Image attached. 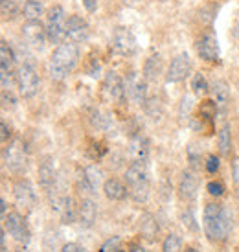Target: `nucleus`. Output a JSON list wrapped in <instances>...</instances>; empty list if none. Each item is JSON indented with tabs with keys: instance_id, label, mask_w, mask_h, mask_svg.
<instances>
[{
	"instance_id": "4468645a",
	"label": "nucleus",
	"mask_w": 239,
	"mask_h": 252,
	"mask_svg": "<svg viewBox=\"0 0 239 252\" xmlns=\"http://www.w3.org/2000/svg\"><path fill=\"white\" fill-rule=\"evenodd\" d=\"M197 54L206 63H213V61L219 59V42L217 37L213 35L211 32L204 33L197 41Z\"/></svg>"
},
{
	"instance_id": "72a5a7b5",
	"label": "nucleus",
	"mask_w": 239,
	"mask_h": 252,
	"mask_svg": "<svg viewBox=\"0 0 239 252\" xmlns=\"http://www.w3.org/2000/svg\"><path fill=\"white\" fill-rule=\"evenodd\" d=\"M144 109H146V112H148L153 120L160 118L162 116V105L156 98H148V101L144 103Z\"/></svg>"
},
{
	"instance_id": "ea45409f",
	"label": "nucleus",
	"mask_w": 239,
	"mask_h": 252,
	"mask_svg": "<svg viewBox=\"0 0 239 252\" xmlns=\"http://www.w3.org/2000/svg\"><path fill=\"white\" fill-rule=\"evenodd\" d=\"M81 4L89 13H96L98 9V0H81Z\"/></svg>"
},
{
	"instance_id": "2eb2a0df",
	"label": "nucleus",
	"mask_w": 239,
	"mask_h": 252,
	"mask_svg": "<svg viewBox=\"0 0 239 252\" xmlns=\"http://www.w3.org/2000/svg\"><path fill=\"white\" fill-rule=\"evenodd\" d=\"M197 189H199V181H197V175L193 173V169L182 171L180 181H179V197L182 201H193L197 197Z\"/></svg>"
},
{
	"instance_id": "7ed1b4c3",
	"label": "nucleus",
	"mask_w": 239,
	"mask_h": 252,
	"mask_svg": "<svg viewBox=\"0 0 239 252\" xmlns=\"http://www.w3.org/2000/svg\"><path fill=\"white\" fill-rule=\"evenodd\" d=\"M123 182L129 188V197L133 199L134 203H146L149 199V173L146 169V164L140 162H133L129 168L125 169V175H123Z\"/></svg>"
},
{
	"instance_id": "c03bdc74",
	"label": "nucleus",
	"mask_w": 239,
	"mask_h": 252,
	"mask_svg": "<svg viewBox=\"0 0 239 252\" xmlns=\"http://www.w3.org/2000/svg\"><path fill=\"white\" fill-rule=\"evenodd\" d=\"M0 212H2V219L7 216V203H6V199L2 197V201H0Z\"/></svg>"
},
{
	"instance_id": "09e8293b",
	"label": "nucleus",
	"mask_w": 239,
	"mask_h": 252,
	"mask_svg": "<svg viewBox=\"0 0 239 252\" xmlns=\"http://www.w3.org/2000/svg\"><path fill=\"white\" fill-rule=\"evenodd\" d=\"M238 204H239V193H238Z\"/></svg>"
},
{
	"instance_id": "423d86ee",
	"label": "nucleus",
	"mask_w": 239,
	"mask_h": 252,
	"mask_svg": "<svg viewBox=\"0 0 239 252\" xmlns=\"http://www.w3.org/2000/svg\"><path fill=\"white\" fill-rule=\"evenodd\" d=\"M39 72L33 63L26 61L17 68V89L22 98H33L39 91Z\"/></svg>"
},
{
	"instance_id": "bb28decb",
	"label": "nucleus",
	"mask_w": 239,
	"mask_h": 252,
	"mask_svg": "<svg viewBox=\"0 0 239 252\" xmlns=\"http://www.w3.org/2000/svg\"><path fill=\"white\" fill-rule=\"evenodd\" d=\"M21 11L26 21H41V17L44 15V6L41 0H26Z\"/></svg>"
},
{
	"instance_id": "2f4dec72",
	"label": "nucleus",
	"mask_w": 239,
	"mask_h": 252,
	"mask_svg": "<svg viewBox=\"0 0 239 252\" xmlns=\"http://www.w3.org/2000/svg\"><path fill=\"white\" fill-rule=\"evenodd\" d=\"M180 219H182V224H184V228H186V230L197 234L199 223H197V219H195V216H193V210H191V208H186V210L182 212Z\"/></svg>"
},
{
	"instance_id": "ddd939ff",
	"label": "nucleus",
	"mask_w": 239,
	"mask_h": 252,
	"mask_svg": "<svg viewBox=\"0 0 239 252\" xmlns=\"http://www.w3.org/2000/svg\"><path fill=\"white\" fill-rule=\"evenodd\" d=\"M103 94L111 101H123V98L127 96L125 92V83L120 76L118 72H107L103 77Z\"/></svg>"
},
{
	"instance_id": "1a4fd4ad",
	"label": "nucleus",
	"mask_w": 239,
	"mask_h": 252,
	"mask_svg": "<svg viewBox=\"0 0 239 252\" xmlns=\"http://www.w3.org/2000/svg\"><path fill=\"white\" fill-rule=\"evenodd\" d=\"M111 46L120 56H133L136 48H138L136 37H134L133 32L127 28H121V26L114 30L113 39H111Z\"/></svg>"
},
{
	"instance_id": "c9c22d12",
	"label": "nucleus",
	"mask_w": 239,
	"mask_h": 252,
	"mask_svg": "<svg viewBox=\"0 0 239 252\" xmlns=\"http://www.w3.org/2000/svg\"><path fill=\"white\" fill-rule=\"evenodd\" d=\"M221 168V158H219L217 155H208L206 157V162H204V171L208 173V175H215Z\"/></svg>"
},
{
	"instance_id": "a18cd8bd",
	"label": "nucleus",
	"mask_w": 239,
	"mask_h": 252,
	"mask_svg": "<svg viewBox=\"0 0 239 252\" xmlns=\"http://www.w3.org/2000/svg\"><path fill=\"white\" fill-rule=\"evenodd\" d=\"M121 2H123V4H127V6H134L138 0H121Z\"/></svg>"
},
{
	"instance_id": "412c9836",
	"label": "nucleus",
	"mask_w": 239,
	"mask_h": 252,
	"mask_svg": "<svg viewBox=\"0 0 239 252\" xmlns=\"http://www.w3.org/2000/svg\"><path fill=\"white\" fill-rule=\"evenodd\" d=\"M83 182L89 191H98L99 186H103V182H105L103 181V171L94 164L87 166L83 169Z\"/></svg>"
},
{
	"instance_id": "f03ea898",
	"label": "nucleus",
	"mask_w": 239,
	"mask_h": 252,
	"mask_svg": "<svg viewBox=\"0 0 239 252\" xmlns=\"http://www.w3.org/2000/svg\"><path fill=\"white\" fill-rule=\"evenodd\" d=\"M79 61V48L76 42L57 44L48 61V74L54 81H64L70 76Z\"/></svg>"
},
{
	"instance_id": "de8ad7c7",
	"label": "nucleus",
	"mask_w": 239,
	"mask_h": 252,
	"mask_svg": "<svg viewBox=\"0 0 239 252\" xmlns=\"http://www.w3.org/2000/svg\"><path fill=\"white\" fill-rule=\"evenodd\" d=\"M17 252H28V251H24V249H22V251H17Z\"/></svg>"
},
{
	"instance_id": "6ab92c4d",
	"label": "nucleus",
	"mask_w": 239,
	"mask_h": 252,
	"mask_svg": "<svg viewBox=\"0 0 239 252\" xmlns=\"http://www.w3.org/2000/svg\"><path fill=\"white\" fill-rule=\"evenodd\" d=\"M96 219H98V208H96L94 201H90V199H83L78 206L79 224H81L83 228H90V226H94Z\"/></svg>"
},
{
	"instance_id": "f257e3e1",
	"label": "nucleus",
	"mask_w": 239,
	"mask_h": 252,
	"mask_svg": "<svg viewBox=\"0 0 239 252\" xmlns=\"http://www.w3.org/2000/svg\"><path fill=\"white\" fill-rule=\"evenodd\" d=\"M203 228L211 243H223L232 232V214L223 204L208 203L204 206Z\"/></svg>"
},
{
	"instance_id": "cd10ccee",
	"label": "nucleus",
	"mask_w": 239,
	"mask_h": 252,
	"mask_svg": "<svg viewBox=\"0 0 239 252\" xmlns=\"http://www.w3.org/2000/svg\"><path fill=\"white\" fill-rule=\"evenodd\" d=\"M191 91H193V94L199 96V98H203V96H206V94H210L211 83L206 79V76H204L203 72L193 74V77H191Z\"/></svg>"
},
{
	"instance_id": "20e7f679",
	"label": "nucleus",
	"mask_w": 239,
	"mask_h": 252,
	"mask_svg": "<svg viewBox=\"0 0 239 252\" xmlns=\"http://www.w3.org/2000/svg\"><path fill=\"white\" fill-rule=\"evenodd\" d=\"M66 21L68 15L64 11L63 6H52L46 13V33H48V41L52 44H61L66 39Z\"/></svg>"
},
{
	"instance_id": "473e14b6",
	"label": "nucleus",
	"mask_w": 239,
	"mask_h": 252,
	"mask_svg": "<svg viewBox=\"0 0 239 252\" xmlns=\"http://www.w3.org/2000/svg\"><path fill=\"white\" fill-rule=\"evenodd\" d=\"M206 191H208L211 197H215V199H217V197H223L226 191L225 182L219 181V179H211V181L206 184Z\"/></svg>"
},
{
	"instance_id": "9d476101",
	"label": "nucleus",
	"mask_w": 239,
	"mask_h": 252,
	"mask_svg": "<svg viewBox=\"0 0 239 252\" xmlns=\"http://www.w3.org/2000/svg\"><path fill=\"white\" fill-rule=\"evenodd\" d=\"M21 33L26 44H30L31 48H44V44L48 41L46 26H42L41 21H26V24H22Z\"/></svg>"
},
{
	"instance_id": "79ce46f5",
	"label": "nucleus",
	"mask_w": 239,
	"mask_h": 252,
	"mask_svg": "<svg viewBox=\"0 0 239 252\" xmlns=\"http://www.w3.org/2000/svg\"><path fill=\"white\" fill-rule=\"evenodd\" d=\"M232 32H234V35H236V39H239V11L236 13V19H234Z\"/></svg>"
},
{
	"instance_id": "4c0bfd02",
	"label": "nucleus",
	"mask_w": 239,
	"mask_h": 252,
	"mask_svg": "<svg viewBox=\"0 0 239 252\" xmlns=\"http://www.w3.org/2000/svg\"><path fill=\"white\" fill-rule=\"evenodd\" d=\"M61 252H89L87 249H85L83 245H79V243H64L63 249H61Z\"/></svg>"
},
{
	"instance_id": "a211bd4d",
	"label": "nucleus",
	"mask_w": 239,
	"mask_h": 252,
	"mask_svg": "<svg viewBox=\"0 0 239 252\" xmlns=\"http://www.w3.org/2000/svg\"><path fill=\"white\" fill-rule=\"evenodd\" d=\"M103 193L109 201H123L129 195V188L125 182H121L116 177H111L103 182Z\"/></svg>"
},
{
	"instance_id": "6e6552de",
	"label": "nucleus",
	"mask_w": 239,
	"mask_h": 252,
	"mask_svg": "<svg viewBox=\"0 0 239 252\" xmlns=\"http://www.w3.org/2000/svg\"><path fill=\"white\" fill-rule=\"evenodd\" d=\"M191 74V59L186 52L177 54L168 66V74H166V81L168 83H180Z\"/></svg>"
},
{
	"instance_id": "f8f14e48",
	"label": "nucleus",
	"mask_w": 239,
	"mask_h": 252,
	"mask_svg": "<svg viewBox=\"0 0 239 252\" xmlns=\"http://www.w3.org/2000/svg\"><path fill=\"white\" fill-rule=\"evenodd\" d=\"M90 37V26L89 22L85 21L83 17L79 15H68V21H66V39H70L72 42H85L89 41Z\"/></svg>"
},
{
	"instance_id": "58836bf2",
	"label": "nucleus",
	"mask_w": 239,
	"mask_h": 252,
	"mask_svg": "<svg viewBox=\"0 0 239 252\" xmlns=\"http://www.w3.org/2000/svg\"><path fill=\"white\" fill-rule=\"evenodd\" d=\"M2 103H4V107H7V105L13 107L15 103H17V99H15V96L11 94V91H2Z\"/></svg>"
},
{
	"instance_id": "393cba45",
	"label": "nucleus",
	"mask_w": 239,
	"mask_h": 252,
	"mask_svg": "<svg viewBox=\"0 0 239 252\" xmlns=\"http://www.w3.org/2000/svg\"><path fill=\"white\" fill-rule=\"evenodd\" d=\"M15 52L6 41L0 42V72H13L15 66Z\"/></svg>"
},
{
	"instance_id": "c85d7f7f",
	"label": "nucleus",
	"mask_w": 239,
	"mask_h": 252,
	"mask_svg": "<svg viewBox=\"0 0 239 252\" xmlns=\"http://www.w3.org/2000/svg\"><path fill=\"white\" fill-rule=\"evenodd\" d=\"M182 251V239L179 234H169L162 243V252H180Z\"/></svg>"
},
{
	"instance_id": "39448f33",
	"label": "nucleus",
	"mask_w": 239,
	"mask_h": 252,
	"mask_svg": "<svg viewBox=\"0 0 239 252\" xmlns=\"http://www.w3.org/2000/svg\"><path fill=\"white\" fill-rule=\"evenodd\" d=\"M2 160H4V166L11 173H17V175L24 173L26 166H28V155H26L24 142L21 138H15L9 144H6L4 153H2Z\"/></svg>"
},
{
	"instance_id": "0eeeda50",
	"label": "nucleus",
	"mask_w": 239,
	"mask_h": 252,
	"mask_svg": "<svg viewBox=\"0 0 239 252\" xmlns=\"http://www.w3.org/2000/svg\"><path fill=\"white\" fill-rule=\"evenodd\" d=\"M4 228L19 243H28L30 239H31V232H30L28 223H26V219L19 212L13 210L4 217Z\"/></svg>"
},
{
	"instance_id": "a878e982",
	"label": "nucleus",
	"mask_w": 239,
	"mask_h": 252,
	"mask_svg": "<svg viewBox=\"0 0 239 252\" xmlns=\"http://www.w3.org/2000/svg\"><path fill=\"white\" fill-rule=\"evenodd\" d=\"M160 72H162V57L158 54L149 56L146 59V63H144V77L148 81H153V79H156V77L160 76Z\"/></svg>"
},
{
	"instance_id": "a19ab883",
	"label": "nucleus",
	"mask_w": 239,
	"mask_h": 252,
	"mask_svg": "<svg viewBox=\"0 0 239 252\" xmlns=\"http://www.w3.org/2000/svg\"><path fill=\"white\" fill-rule=\"evenodd\" d=\"M0 129H2V142L6 144V142L9 140V138H11V131L7 129V124L4 122V120L0 122Z\"/></svg>"
},
{
	"instance_id": "9b49d317",
	"label": "nucleus",
	"mask_w": 239,
	"mask_h": 252,
	"mask_svg": "<svg viewBox=\"0 0 239 252\" xmlns=\"http://www.w3.org/2000/svg\"><path fill=\"white\" fill-rule=\"evenodd\" d=\"M13 199L17 206H21L24 210H31L37 204V193L31 182L26 181V179H19V181L13 184Z\"/></svg>"
},
{
	"instance_id": "f704fd0d",
	"label": "nucleus",
	"mask_w": 239,
	"mask_h": 252,
	"mask_svg": "<svg viewBox=\"0 0 239 252\" xmlns=\"http://www.w3.org/2000/svg\"><path fill=\"white\" fill-rule=\"evenodd\" d=\"M191 111H193V99H191V96H182L180 105H179V118L180 120L191 118Z\"/></svg>"
},
{
	"instance_id": "3c124183",
	"label": "nucleus",
	"mask_w": 239,
	"mask_h": 252,
	"mask_svg": "<svg viewBox=\"0 0 239 252\" xmlns=\"http://www.w3.org/2000/svg\"><path fill=\"white\" fill-rule=\"evenodd\" d=\"M0 2H2V0H0Z\"/></svg>"
},
{
	"instance_id": "8fccbe9b",
	"label": "nucleus",
	"mask_w": 239,
	"mask_h": 252,
	"mask_svg": "<svg viewBox=\"0 0 239 252\" xmlns=\"http://www.w3.org/2000/svg\"><path fill=\"white\" fill-rule=\"evenodd\" d=\"M120 252H125V251H120Z\"/></svg>"
},
{
	"instance_id": "37998d69",
	"label": "nucleus",
	"mask_w": 239,
	"mask_h": 252,
	"mask_svg": "<svg viewBox=\"0 0 239 252\" xmlns=\"http://www.w3.org/2000/svg\"><path fill=\"white\" fill-rule=\"evenodd\" d=\"M129 252H148V251L142 245H138V243H131V245H129Z\"/></svg>"
},
{
	"instance_id": "e433bc0d",
	"label": "nucleus",
	"mask_w": 239,
	"mask_h": 252,
	"mask_svg": "<svg viewBox=\"0 0 239 252\" xmlns=\"http://www.w3.org/2000/svg\"><path fill=\"white\" fill-rule=\"evenodd\" d=\"M121 251V239L118 236H114V238H109L103 243V245L99 247L98 252H120Z\"/></svg>"
},
{
	"instance_id": "aec40b11",
	"label": "nucleus",
	"mask_w": 239,
	"mask_h": 252,
	"mask_svg": "<svg viewBox=\"0 0 239 252\" xmlns=\"http://www.w3.org/2000/svg\"><path fill=\"white\" fill-rule=\"evenodd\" d=\"M211 96H213V101L217 103L219 111H225L226 105L230 103V87L225 83V81H221V79H215L213 83H211Z\"/></svg>"
},
{
	"instance_id": "5701e85b",
	"label": "nucleus",
	"mask_w": 239,
	"mask_h": 252,
	"mask_svg": "<svg viewBox=\"0 0 239 252\" xmlns=\"http://www.w3.org/2000/svg\"><path fill=\"white\" fill-rule=\"evenodd\" d=\"M56 206L64 224H72L74 221H78V206H74L72 197H63L59 203H56Z\"/></svg>"
},
{
	"instance_id": "7c9ffc66",
	"label": "nucleus",
	"mask_w": 239,
	"mask_h": 252,
	"mask_svg": "<svg viewBox=\"0 0 239 252\" xmlns=\"http://www.w3.org/2000/svg\"><path fill=\"white\" fill-rule=\"evenodd\" d=\"M186 157H188L191 169L201 168V162H203V151H201V147H197L195 144H190L188 149H186Z\"/></svg>"
},
{
	"instance_id": "f3484780",
	"label": "nucleus",
	"mask_w": 239,
	"mask_h": 252,
	"mask_svg": "<svg viewBox=\"0 0 239 252\" xmlns=\"http://www.w3.org/2000/svg\"><path fill=\"white\" fill-rule=\"evenodd\" d=\"M37 175H39V186L50 193L54 189V186H56V166H54L52 158H44L39 164Z\"/></svg>"
},
{
	"instance_id": "dca6fc26",
	"label": "nucleus",
	"mask_w": 239,
	"mask_h": 252,
	"mask_svg": "<svg viewBox=\"0 0 239 252\" xmlns=\"http://www.w3.org/2000/svg\"><path fill=\"white\" fill-rule=\"evenodd\" d=\"M129 155L133 162H140L146 164L149 160V140L142 133L134 134L131 142H129Z\"/></svg>"
},
{
	"instance_id": "4be33fe9",
	"label": "nucleus",
	"mask_w": 239,
	"mask_h": 252,
	"mask_svg": "<svg viewBox=\"0 0 239 252\" xmlns=\"http://www.w3.org/2000/svg\"><path fill=\"white\" fill-rule=\"evenodd\" d=\"M232 126L228 124V122H225L223 126H221V129H219L217 133V147H219V153L223 155V157H230V153H232Z\"/></svg>"
},
{
	"instance_id": "49530a36",
	"label": "nucleus",
	"mask_w": 239,
	"mask_h": 252,
	"mask_svg": "<svg viewBox=\"0 0 239 252\" xmlns=\"http://www.w3.org/2000/svg\"><path fill=\"white\" fill-rule=\"evenodd\" d=\"M184 252H199L197 249H193V247H186V251Z\"/></svg>"
},
{
	"instance_id": "b1692460",
	"label": "nucleus",
	"mask_w": 239,
	"mask_h": 252,
	"mask_svg": "<svg viewBox=\"0 0 239 252\" xmlns=\"http://www.w3.org/2000/svg\"><path fill=\"white\" fill-rule=\"evenodd\" d=\"M140 236L148 241H155L158 236V223L153 214H142L140 217Z\"/></svg>"
},
{
	"instance_id": "c756f323",
	"label": "nucleus",
	"mask_w": 239,
	"mask_h": 252,
	"mask_svg": "<svg viewBox=\"0 0 239 252\" xmlns=\"http://www.w3.org/2000/svg\"><path fill=\"white\" fill-rule=\"evenodd\" d=\"M0 11H2V19L4 21H13L19 15V6L15 0H2L0 2Z\"/></svg>"
}]
</instances>
